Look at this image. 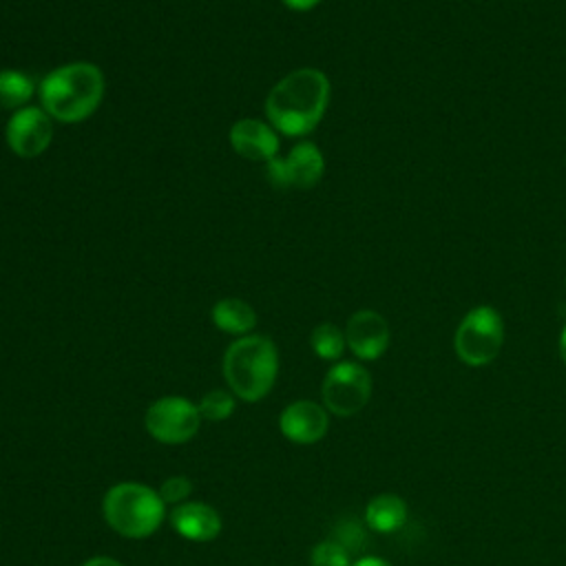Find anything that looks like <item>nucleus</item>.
<instances>
[{"label": "nucleus", "instance_id": "22", "mask_svg": "<svg viewBox=\"0 0 566 566\" xmlns=\"http://www.w3.org/2000/svg\"><path fill=\"white\" fill-rule=\"evenodd\" d=\"M287 9H292V11H310V9H314L321 0H281Z\"/></svg>", "mask_w": 566, "mask_h": 566}, {"label": "nucleus", "instance_id": "21", "mask_svg": "<svg viewBox=\"0 0 566 566\" xmlns=\"http://www.w3.org/2000/svg\"><path fill=\"white\" fill-rule=\"evenodd\" d=\"M343 531L334 537L338 544H343L347 551H356L363 542H365V533H363V528L356 524V522H345L343 526H340Z\"/></svg>", "mask_w": 566, "mask_h": 566}, {"label": "nucleus", "instance_id": "24", "mask_svg": "<svg viewBox=\"0 0 566 566\" xmlns=\"http://www.w3.org/2000/svg\"><path fill=\"white\" fill-rule=\"evenodd\" d=\"M352 566H389V562H385V559H380V557L369 555V557H360V559H356Z\"/></svg>", "mask_w": 566, "mask_h": 566}, {"label": "nucleus", "instance_id": "4", "mask_svg": "<svg viewBox=\"0 0 566 566\" xmlns=\"http://www.w3.org/2000/svg\"><path fill=\"white\" fill-rule=\"evenodd\" d=\"M102 513L106 524L122 537L144 539L153 535L164 517L166 502L159 491L142 482H119L104 493Z\"/></svg>", "mask_w": 566, "mask_h": 566}, {"label": "nucleus", "instance_id": "8", "mask_svg": "<svg viewBox=\"0 0 566 566\" xmlns=\"http://www.w3.org/2000/svg\"><path fill=\"white\" fill-rule=\"evenodd\" d=\"M323 172H325L323 153L312 142H301L285 157L276 155L265 164V177L279 190H285V188L310 190L323 179Z\"/></svg>", "mask_w": 566, "mask_h": 566}, {"label": "nucleus", "instance_id": "19", "mask_svg": "<svg viewBox=\"0 0 566 566\" xmlns=\"http://www.w3.org/2000/svg\"><path fill=\"white\" fill-rule=\"evenodd\" d=\"M310 564L312 566H352V557H349V551L336 539H323L312 548Z\"/></svg>", "mask_w": 566, "mask_h": 566}, {"label": "nucleus", "instance_id": "25", "mask_svg": "<svg viewBox=\"0 0 566 566\" xmlns=\"http://www.w3.org/2000/svg\"><path fill=\"white\" fill-rule=\"evenodd\" d=\"M559 356H562V360L566 365V325L562 327V334H559Z\"/></svg>", "mask_w": 566, "mask_h": 566}, {"label": "nucleus", "instance_id": "16", "mask_svg": "<svg viewBox=\"0 0 566 566\" xmlns=\"http://www.w3.org/2000/svg\"><path fill=\"white\" fill-rule=\"evenodd\" d=\"M35 86L33 80L18 71V69H2L0 71V108L2 111H20L29 106Z\"/></svg>", "mask_w": 566, "mask_h": 566}, {"label": "nucleus", "instance_id": "3", "mask_svg": "<svg viewBox=\"0 0 566 566\" xmlns=\"http://www.w3.org/2000/svg\"><path fill=\"white\" fill-rule=\"evenodd\" d=\"M279 374L276 345L261 334L239 336L223 354V376L234 396L256 402L272 389Z\"/></svg>", "mask_w": 566, "mask_h": 566}, {"label": "nucleus", "instance_id": "17", "mask_svg": "<svg viewBox=\"0 0 566 566\" xmlns=\"http://www.w3.org/2000/svg\"><path fill=\"white\" fill-rule=\"evenodd\" d=\"M310 345L318 358L338 360L347 347V340L345 332H340L334 323H318L310 334Z\"/></svg>", "mask_w": 566, "mask_h": 566}, {"label": "nucleus", "instance_id": "1", "mask_svg": "<svg viewBox=\"0 0 566 566\" xmlns=\"http://www.w3.org/2000/svg\"><path fill=\"white\" fill-rule=\"evenodd\" d=\"M329 104V80L303 66L283 75L265 97L268 124L287 137H303L318 126Z\"/></svg>", "mask_w": 566, "mask_h": 566}, {"label": "nucleus", "instance_id": "10", "mask_svg": "<svg viewBox=\"0 0 566 566\" xmlns=\"http://www.w3.org/2000/svg\"><path fill=\"white\" fill-rule=\"evenodd\" d=\"M345 340L356 358L376 360L389 347V325L378 312L358 310L347 321Z\"/></svg>", "mask_w": 566, "mask_h": 566}, {"label": "nucleus", "instance_id": "9", "mask_svg": "<svg viewBox=\"0 0 566 566\" xmlns=\"http://www.w3.org/2000/svg\"><path fill=\"white\" fill-rule=\"evenodd\" d=\"M7 144L22 159L40 157L53 139V119L42 106H24L13 111L4 128Z\"/></svg>", "mask_w": 566, "mask_h": 566}, {"label": "nucleus", "instance_id": "20", "mask_svg": "<svg viewBox=\"0 0 566 566\" xmlns=\"http://www.w3.org/2000/svg\"><path fill=\"white\" fill-rule=\"evenodd\" d=\"M157 491L166 504L177 506L181 502H188V497L192 493V482L186 475H172V478L164 480Z\"/></svg>", "mask_w": 566, "mask_h": 566}, {"label": "nucleus", "instance_id": "26", "mask_svg": "<svg viewBox=\"0 0 566 566\" xmlns=\"http://www.w3.org/2000/svg\"><path fill=\"white\" fill-rule=\"evenodd\" d=\"M564 283H566V281H564Z\"/></svg>", "mask_w": 566, "mask_h": 566}, {"label": "nucleus", "instance_id": "6", "mask_svg": "<svg viewBox=\"0 0 566 566\" xmlns=\"http://www.w3.org/2000/svg\"><path fill=\"white\" fill-rule=\"evenodd\" d=\"M321 396L327 411L336 416H354L369 402L371 376L363 365L340 360L325 374Z\"/></svg>", "mask_w": 566, "mask_h": 566}, {"label": "nucleus", "instance_id": "13", "mask_svg": "<svg viewBox=\"0 0 566 566\" xmlns=\"http://www.w3.org/2000/svg\"><path fill=\"white\" fill-rule=\"evenodd\" d=\"M172 531L190 542H210L221 533V515L206 502H181L168 513Z\"/></svg>", "mask_w": 566, "mask_h": 566}, {"label": "nucleus", "instance_id": "14", "mask_svg": "<svg viewBox=\"0 0 566 566\" xmlns=\"http://www.w3.org/2000/svg\"><path fill=\"white\" fill-rule=\"evenodd\" d=\"M365 522L376 533H394L407 522V504L394 493H380L367 502Z\"/></svg>", "mask_w": 566, "mask_h": 566}, {"label": "nucleus", "instance_id": "15", "mask_svg": "<svg viewBox=\"0 0 566 566\" xmlns=\"http://www.w3.org/2000/svg\"><path fill=\"white\" fill-rule=\"evenodd\" d=\"M212 323L217 329L234 336H248L256 325V312L241 298H221L212 305Z\"/></svg>", "mask_w": 566, "mask_h": 566}, {"label": "nucleus", "instance_id": "5", "mask_svg": "<svg viewBox=\"0 0 566 566\" xmlns=\"http://www.w3.org/2000/svg\"><path fill=\"white\" fill-rule=\"evenodd\" d=\"M502 343L504 323L500 312L491 305H478L469 310L453 336L455 356L469 367H482L495 360Z\"/></svg>", "mask_w": 566, "mask_h": 566}, {"label": "nucleus", "instance_id": "2", "mask_svg": "<svg viewBox=\"0 0 566 566\" xmlns=\"http://www.w3.org/2000/svg\"><path fill=\"white\" fill-rule=\"evenodd\" d=\"M104 73L93 62H69L49 71L40 86V104L53 122L77 124L88 119L104 97Z\"/></svg>", "mask_w": 566, "mask_h": 566}, {"label": "nucleus", "instance_id": "18", "mask_svg": "<svg viewBox=\"0 0 566 566\" xmlns=\"http://www.w3.org/2000/svg\"><path fill=\"white\" fill-rule=\"evenodd\" d=\"M197 407H199V413L203 420L221 422V420L230 418L234 411V394L226 391V389H210L208 394H203V398L199 400Z\"/></svg>", "mask_w": 566, "mask_h": 566}, {"label": "nucleus", "instance_id": "11", "mask_svg": "<svg viewBox=\"0 0 566 566\" xmlns=\"http://www.w3.org/2000/svg\"><path fill=\"white\" fill-rule=\"evenodd\" d=\"M281 433L294 444H314L329 429L327 409L314 400L290 402L279 416Z\"/></svg>", "mask_w": 566, "mask_h": 566}, {"label": "nucleus", "instance_id": "12", "mask_svg": "<svg viewBox=\"0 0 566 566\" xmlns=\"http://www.w3.org/2000/svg\"><path fill=\"white\" fill-rule=\"evenodd\" d=\"M230 146L243 159L268 164L279 155V135L270 124L243 117L230 126Z\"/></svg>", "mask_w": 566, "mask_h": 566}, {"label": "nucleus", "instance_id": "7", "mask_svg": "<svg viewBox=\"0 0 566 566\" xmlns=\"http://www.w3.org/2000/svg\"><path fill=\"white\" fill-rule=\"evenodd\" d=\"M146 431L161 444H184L201 427L199 407L184 396L157 398L144 416Z\"/></svg>", "mask_w": 566, "mask_h": 566}, {"label": "nucleus", "instance_id": "23", "mask_svg": "<svg viewBox=\"0 0 566 566\" xmlns=\"http://www.w3.org/2000/svg\"><path fill=\"white\" fill-rule=\"evenodd\" d=\"M82 566H124L122 562L113 559V557H106V555H99V557H91L86 559Z\"/></svg>", "mask_w": 566, "mask_h": 566}]
</instances>
